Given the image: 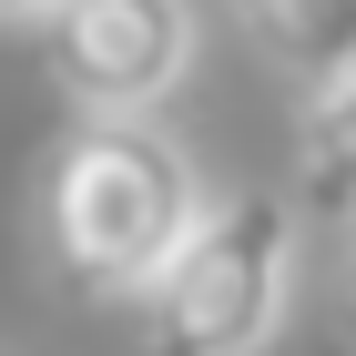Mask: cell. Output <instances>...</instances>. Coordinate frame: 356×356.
<instances>
[{"label":"cell","mask_w":356,"mask_h":356,"mask_svg":"<svg viewBox=\"0 0 356 356\" xmlns=\"http://www.w3.org/2000/svg\"><path fill=\"white\" fill-rule=\"evenodd\" d=\"M193 214H204V173L153 112H92L51 153V184H41L51 254L92 296H143Z\"/></svg>","instance_id":"cell-1"},{"label":"cell","mask_w":356,"mask_h":356,"mask_svg":"<svg viewBox=\"0 0 356 356\" xmlns=\"http://www.w3.org/2000/svg\"><path fill=\"white\" fill-rule=\"evenodd\" d=\"M254 41H265L296 82H336L356 72V0H245Z\"/></svg>","instance_id":"cell-5"},{"label":"cell","mask_w":356,"mask_h":356,"mask_svg":"<svg viewBox=\"0 0 356 356\" xmlns=\"http://www.w3.org/2000/svg\"><path fill=\"white\" fill-rule=\"evenodd\" d=\"M41 21L82 112H153L193 72V0H51Z\"/></svg>","instance_id":"cell-3"},{"label":"cell","mask_w":356,"mask_h":356,"mask_svg":"<svg viewBox=\"0 0 356 356\" xmlns=\"http://www.w3.org/2000/svg\"><path fill=\"white\" fill-rule=\"evenodd\" d=\"M336 336L356 346V245H346V265H336Z\"/></svg>","instance_id":"cell-6"},{"label":"cell","mask_w":356,"mask_h":356,"mask_svg":"<svg viewBox=\"0 0 356 356\" xmlns=\"http://www.w3.org/2000/svg\"><path fill=\"white\" fill-rule=\"evenodd\" d=\"M41 10H51V0H0V21H41Z\"/></svg>","instance_id":"cell-7"},{"label":"cell","mask_w":356,"mask_h":356,"mask_svg":"<svg viewBox=\"0 0 356 356\" xmlns=\"http://www.w3.org/2000/svg\"><path fill=\"white\" fill-rule=\"evenodd\" d=\"M296 296V204L285 193H204L184 245L143 285V356H265Z\"/></svg>","instance_id":"cell-2"},{"label":"cell","mask_w":356,"mask_h":356,"mask_svg":"<svg viewBox=\"0 0 356 356\" xmlns=\"http://www.w3.org/2000/svg\"><path fill=\"white\" fill-rule=\"evenodd\" d=\"M296 193H305L316 224H356V72L316 82V102H305V122H296Z\"/></svg>","instance_id":"cell-4"}]
</instances>
